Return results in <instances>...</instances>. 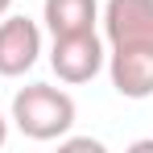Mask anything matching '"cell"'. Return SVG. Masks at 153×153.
Wrapping results in <instances>:
<instances>
[{
	"label": "cell",
	"instance_id": "5b68a950",
	"mask_svg": "<svg viewBox=\"0 0 153 153\" xmlns=\"http://www.w3.org/2000/svg\"><path fill=\"white\" fill-rule=\"evenodd\" d=\"M108 79H112L116 95L149 100L153 95V50H112L108 54Z\"/></svg>",
	"mask_w": 153,
	"mask_h": 153
},
{
	"label": "cell",
	"instance_id": "9c48e42d",
	"mask_svg": "<svg viewBox=\"0 0 153 153\" xmlns=\"http://www.w3.org/2000/svg\"><path fill=\"white\" fill-rule=\"evenodd\" d=\"M8 8H13V0H0V17H4V13H8Z\"/></svg>",
	"mask_w": 153,
	"mask_h": 153
},
{
	"label": "cell",
	"instance_id": "7a4b0ae2",
	"mask_svg": "<svg viewBox=\"0 0 153 153\" xmlns=\"http://www.w3.org/2000/svg\"><path fill=\"white\" fill-rule=\"evenodd\" d=\"M108 50H103V37L95 29H83V33H62L54 37L50 50V66L62 83H91L103 71Z\"/></svg>",
	"mask_w": 153,
	"mask_h": 153
},
{
	"label": "cell",
	"instance_id": "52a82bcc",
	"mask_svg": "<svg viewBox=\"0 0 153 153\" xmlns=\"http://www.w3.org/2000/svg\"><path fill=\"white\" fill-rule=\"evenodd\" d=\"M62 149H91V153H103V141H91V137H62Z\"/></svg>",
	"mask_w": 153,
	"mask_h": 153
},
{
	"label": "cell",
	"instance_id": "8992f818",
	"mask_svg": "<svg viewBox=\"0 0 153 153\" xmlns=\"http://www.w3.org/2000/svg\"><path fill=\"white\" fill-rule=\"evenodd\" d=\"M42 21H46V29H50L54 37L95 29V21H100V0H46V4H42Z\"/></svg>",
	"mask_w": 153,
	"mask_h": 153
},
{
	"label": "cell",
	"instance_id": "ba28073f",
	"mask_svg": "<svg viewBox=\"0 0 153 153\" xmlns=\"http://www.w3.org/2000/svg\"><path fill=\"white\" fill-rule=\"evenodd\" d=\"M4 141H8V120L0 116V149H4Z\"/></svg>",
	"mask_w": 153,
	"mask_h": 153
},
{
	"label": "cell",
	"instance_id": "3957f363",
	"mask_svg": "<svg viewBox=\"0 0 153 153\" xmlns=\"http://www.w3.org/2000/svg\"><path fill=\"white\" fill-rule=\"evenodd\" d=\"M100 21L112 50H153V0H108Z\"/></svg>",
	"mask_w": 153,
	"mask_h": 153
},
{
	"label": "cell",
	"instance_id": "277c9868",
	"mask_svg": "<svg viewBox=\"0 0 153 153\" xmlns=\"http://www.w3.org/2000/svg\"><path fill=\"white\" fill-rule=\"evenodd\" d=\"M42 54V29L29 17H0V75L4 79H21L25 71H33Z\"/></svg>",
	"mask_w": 153,
	"mask_h": 153
},
{
	"label": "cell",
	"instance_id": "6da1fadb",
	"mask_svg": "<svg viewBox=\"0 0 153 153\" xmlns=\"http://www.w3.org/2000/svg\"><path fill=\"white\" fill-rule=\"evenodd\" d=\"M13 124L29 141H62L75 128V100L62 87L29 83L13 95Z\"/></svg>",
	"mask_w": 153,
	"mask_h": 153
}]
</instances>
